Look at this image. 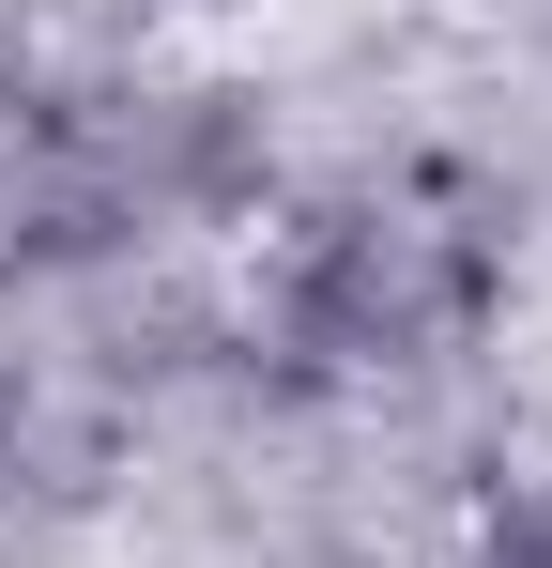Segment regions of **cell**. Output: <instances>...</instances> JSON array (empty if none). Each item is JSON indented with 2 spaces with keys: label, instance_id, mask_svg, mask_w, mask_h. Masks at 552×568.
<instances>
[{
  "label": "cell",
  "instance_id": "obj_1",
  "mask_svg": "<svg viewBox=\"0 0 552 568\" xmlns=\"http://www.w3.org/2000/svg\"><path fill=\"white\" fill-rule=\"evenodd\" d=\"M491 568H552V491H522V507L491 523Z\"/></svg>",
  "mask_w": 552,
  "mask_h": 568
}]
</instances>
